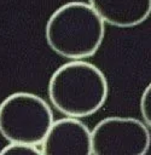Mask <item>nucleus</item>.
I'll list each match as a JSON object with an SVG mask.
<instances>
[{
	"label": "nucleus",
	"mask_w": 151,
	"mask_h": 155,
	"mask_svg": "<svg viewBox=\"0 0 151 155\" xmlns=\"http://www.w3.org/2000/svg\"><path fill=\"white\" fill-rule=\"evenodd\" d=\"M47 94L60 114L82 119L95 114L105 104L109 84L99 67L83 59H72L53 71Z\"/></svg>",
	"instance_id": "f257e3e1"
},
{
	"label": "nucleus",
	"mask_w": 151,
	"mask_h": 155,
	"mask_svg": "<svg viewBox=\"0 0 151 155\" xmlns=\"http://www.w3.org/2000/svg\"><path fill=\"white\" fill-rule=\"evenodd\" d=\"M105 22L85 1H69L53 11L45 25L50 48L63 58L85 59L94 56L105 36Z\"/></svg>",
	"instance_id": "f03ea898"
},
{
	"label": "nucleus",
	"mask_w": 151,
	"mask_h": 155,
	"mask_svg": "<svg viewBox=\"0 0 151 155\" xmlns=\"http://www.w3.org/2000/svg\"><path fill=\"white\" fill-rule=\"evenodd\" d=\"M51 105L31 92H14L0 103V134L12 143L41 145L52 126Z\"/></svg>",
	"instance_id": "7ed1b4c3"
},
{
	"label": "nucleus",
	"mask_w": 151,
	"mask_h": 155,
	"mask_svg": "<svg viewBox=\"0 0 151 155\" xmlns=\"http://www.w3.org/2000/svg\"><path fill=\"white\" fill-rule=\"evenodd\" d=\"M151 145L149 126L130 116H108L92 128L93 155H144Z\"/></svg>",
	"instance_id": "20e7f679"
},
{
	"label": "nucleus",
	"mask_w": 151,
	"mask_h": 155,
	"mask_svg": "<svg viewBox=\"0 0 151 155\" xmlns=\"http://www.w3.org/2000/svg\"><path fill=\"white\" fill-rule=\"evenodd\" d=\"M43 155H91L92 130L79 117L54 120L41 143Z\"/></svg>",
	"instance_id": "39448f33"
},
{
	"label": "nucleus",
	"mask_w": 151,
	"mask_h": 155,
	"mask_svg": "<svg viewBox=\"0 0 151 155\" xmlns=\"http://www.w3.org/2000/svg\"><path fill=\"white\" fill-rule=\"evenodd\" d=\"M103 21L116 28H133L151 16V0H88Z\"/></svg>",
	"instance_id": "423d86ee"
},
{
	"label": "nucleus",
	"mask_w": 151,
	"mask_h": 155,
	"mask_svg": "<svg viewBox=\"0 0 151 155\" xmlns=\"http://www.w3.org/2000/svg\"><path fill=\"white\" fill-rule=\"evenodd\" d=\"M0 154H42L41 145H35V144H29V143H12L8 142L7 145H5L1 150Z\"/></svg>",
	"instance_id": "0eeeda50"
},
{
	"label": "nucleus",
	"mask_w": 151,
	"mask_h": 155,
	"mask_svg": "<svg viewBox=\"0 0 151 155\" xmlns=\"http://www.w3.org/2000/svg\"><path fill=\"white\" fill-rule=\"evenodd\" d=\"M139 107L144 122L151 128V82L144 88L140 97Z\"/></svg>",
	"instance_id": "6e6552de"
}]
</instances>
